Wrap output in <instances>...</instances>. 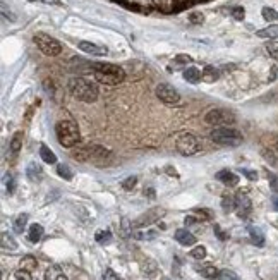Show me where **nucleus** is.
Here are the masks:
<instances>
[{"mask_svg":"<svg viewBox=\"0 0 278 280\" xmlns=\"http://www.w3.org/2000/svg\"><path fill=\"white\" fill-rule=\"evenodd\" d=\"M69 89L72 93V96L81 102L86 103H93L98 100L100 89L96 86V82L86 80V78H72L69 81Z\"/></svg>","mask_w":278,"mask_h":280,"instance_id":"1","label":"nucleus"},{"mask_svg":"<svg viewBox=\"0 0 278 280\" xmlns=\"http://www.w3.org/2000/svg\"><path fill=\"white\" fill-rule=\"evenodd\" d=\"M95 80L107 86H117L125 80V73L122 67L115 64H95Z\"/></svg>","mask_w":278,"mask_h":280,"instance_id":"2","label":"nucleus"},{"mask_svg":"<svg viewBox=\"0 0 278 280\" xmlns=\"http://www.w3.org/2000/svg\"><path fill=\"white\" fill-rule=\"evenodd\" d=\"M55 136L59 139V143L64 148H72L79 143L81 134H79V127L74 120L71 119H64L59 120L55 125Z\"/></svg>","mask_w":278,"mask_h":280,"instance_id":"3","label":"nucleus"},{"mask_svg":"<svg viewBox=\"0 0 278 280\" xmlns=\"http://www.w3.org/2000/svg\"><path fill=\"white\" fill-rule=\"evenodd\" d=\"M209 138L216 145L230 146V148H236V146H239L244 141L242 132H239L237 129L232 127H215L211 134H209Z\"/></svg>","mask_w":278,"mask_h":280,"instance_id":"4","label":"nucleus"},{"mask_svg":"<svg viewBox=\"0 0 278 280\" xmlns=\"http://www.w3.org/2000/svg\"><path fill=\"white\" fill-rule=\"evenodd\" d=\"M204 122L215 127H232L237 122L236 114L229 109H211L204 114Z\"/></svg>","mask_w":278,"mask_h":280,"instance_id":"5","label":"nucleus"},{"mask_svg":"<svg viewBox=\"0 0 278 280\" xmlns=\"http://www.w3.org/2000/svg\"><path fill=\"white\" fill-rule=\"evenodd\" d=\"M175 150L184 157H193L201 152V145L194 134H191V132H180L175 138Z\"/></svg>","mask_w":278,"mask_h":280,"instance_id":"6","label":"nucleus"},{"mask_svg":"<svg viewBox=\"0 0 278 280\" xmlns=\"http://www.w3.org/2000/svg\"><path fill=\"white\" fill-rule=\"evenodd\" d=\"M33 40L36 43V46L41 50V53H45V55H48V57H57V55H60V52H62V45H60L55 38L50 37V35H46V33H36Z\"/></svg>","mask_w":278,"mask_h":280,"instance_id":"7","label":"nucleus"},{"mask_svg":"<svg viewBox=\"0 0 278 280\" xmlns=\"http://www.w3.org/2000/svg\"><path fill=\"white\" fill-rule=\"evenodd\" d=\"M155 93H157L158 100H160V102H163L165 105H177V103L180 102L179 91H177L174 86L167 84V82H161V84H158L157 89H155Z\"/></svg>","mask_w":278,"mask_h":280,"instance_id":"8","label":"nucleus"},{"mask_svg":"<svg viewBox=\"0 0 278 280\" xmlns=\"http://www.w3.org/2000/svg\"><path fill=\"white\" fill-rule=\"evenodd\" d=\"M163 215H165L163 208H151V210H148L146 213H143L139 218H136V220L132 222V227H146V225L160 220Z\"/></svg>","mask_w":278,"mask_h":280,"instance_id":"9","label":"nucleus"},{"mask_svg":"<svg viewBox=\"0 0 278 280\" xmlns=\"http://www.w3.org/2000/svg\"><path fill=\"white\" fill-rule=\"evenodd\" d=\"M236 210H237V215H239L240 218H247L249 215H251L252 203H251V200H249L247 195L239 193V195L236 196Z\"/></svg>","mask_w":278,"mask_h":280,"instance_id":"10","label":"nucleus"},{"mask_svg":"<svg viewBox=\"0 0 278 280\" xmlns=\"http://www.w3.org/2000/svg\"><path fill=\"white\" fill-rule=\"evenodd\" d=\"M78 46L79 50H82L84 53H89V55H95V57H105L108 53L107 46L96 45V43H91V41H79Z\"/></svg>","mask_w":278,"mask_h":280,"instance_id":"11","label":"nucleus"},{"mask_svg":"<svg viewBox=\"0 0 278 280\" xmlns=\"http://www.w3.org/2000/svg\"><path fill=\"white\" fill-rule=\"evenodd\" d=\"M175 240L179 244H182V246H194L196 244V238L187 229H179L175 232Z\"/></svg>","mask_w":278,"mask_h":280,"instance_id":"12","label":"nucleus"},{"mask_svg":"<svg viewBox=\"0 0 278 280\" xmlns=\"http://www.w3.org/2000/svg\"><path fill=\"white\" fill-rule=\"evenodd\" d=\"M216 179H218L220 182H223L225 186H229V188L239 184V177L230 170H220L218 174H216Z\"/></svg>","mask_w":278,"mask_h":280,"instance_id":"13","label":"nucleus"},{"mask_svg":"<svg viewBox=\"0 0 278 280\" xmlns=\"http://www.w3.org/2000/svg\"><path fill=\"white\" fill-rule=\"evenodd\" d=\"M263 145L266 146V150H270L272 153L278 155V132H268L261 138Z\"/></svg>","mask_w":278,"mask_h":280,"instance_id":"14","label":"nucleus"},{"mask_svg":"<svg viewBox=\"0 0 278 280\" xmlns=\"http://www.w3.org/2000/svg\"><path fill=\"white\" fill-rule=\"evenodd\" d=\"M26 175H28V179L30 181H33V182H40L43 179V170H41V167H40L38 163H30L28 165V168H26Z\"/></svg>","mask_w":278,"mask_h":280,"instance_id":"15","label":"nucleus"},{"mask_svg":"<svg viewBox=\"0 0 278 280\" xmlns=\"http://www.w3.org/2000/svg\"><path fill=\"white\" fill-rule=\"evenodd\" d=\"M45 280H67V277L62 272V268L57 267V265H52V267L45 272Z\"/></svg>","mask_w":278,"mask_h":280,"instance_id":"16","label":"nucleus"},{"mask_svg":"<svg viewBox=\"0 0 278 280\" xmlns=\"http://www.w3.org/2000/svg\"><path fill=\"white\" fill-rule=\"evenodd\" d=\"M184 80L191 82V84H198V82L203 80V76H201L199 69H196V67H187V69L184 71Z\"/></svg>","mask_w":278,"mask_h":280,"instance_id":"17","label":"nucleus"},{"mask_svg":"<svg viewBox=\"0 0 278 280\" xmlns=\"http://www.w3.org/2000/svg\"><path fill=\"white\" fill-rule=\"evenodd\" d=\"M201 76H203L204 82H215V81H218L220 73H218V69H215L213 66H206L203 69V73H201Z\"/></svg>","mask_w":278,"mask_h":280,"instance_id":"18","label":"nucleus"},{"mask_svg":"<svg viewBox=\"0 0 278 280\" xmlns=\"http://www.w3.org/2000/svg\"><path fill=\"white\" fill-rule=\"evenodd\" d=\"M40 159H41L45 163H57V157L48 146H41L40 148Z\"/></svg>","mask_w":278,"mask_h":280,"instance_id":"19","label":"nucleus"},{"mask_svg":"<svg viewBox=\"0 0 278 280\" xmlns=\"http://www.w3.org/2000/svg\"><path fill=\"white\" fill-rule=\"evenodd\" d=\"M41 238H43V227L40 224H33L30 227V232H28V239H30L31 242H38Z\"/></svg>","mask_w":278,"mask_h":280,"instance_id":"20","label":"nucleus"},{"mask_svg":"<svg viewBox=\"0 0 278 280\" xmlns=\"http://www.w3.org/2000/svg\"><path fill=\"white\" fill-rule=\"evenodd\" d=\"M2 249L3 251H16L17 249V242L14 240V238L7 232L2 234Z\"/></svg>","mask_w":278,"mask_h":280,"instance_id":"21","label":"nucleus"},{"mask_svg":"<svg viewBox=\"0 0 278 280\" xmlns=\"http://www.w3.org/2000/svg\"><path fill=\"white\" fill-rule=\"evenodd\" d=\"M10 152H12V155H17L21 150V146H23V132H16V134L12 136V139H10Z\"/></svg>","mask_w":278,"mask_h":280,"instance_id":"22","label":"nucleus"},{"mask_svg":"<svg viewBox=\"0 0 278 280\" xmlns=\"http://www.w3.org/2000/svg\"><path fill=\"white\" fill-rule=\"evenodd\" d=\"M199 274L203 275L204 279H209V280L220 279V272H218V268L211 267V265H208V267H203V268H199Z\"/></svg>","mask_w":278,"mask_h":280,"instance_id":"23","label":"nucleus"},{"mask_svg":"<svg viewBox=\"0 0 278 280\" xmlns=\"http://www.w3.org/2000/svg\"><path fill=\"white\" fill-rule=\"evenodd\" d=\"M259 38H278V24H273V26H268L265 30H259L258 33Z\"/></svg>","mask_w":278,"mask_h":280,"instance_id":"24","label":"nucleus"},{"mask_svg":"<svg viewBox=\"0 0 278 280\" xmlns=\"http://www.w3.org/2000/svg\"><path fill=\"white\" fill-rule=\"evenodd\" d=\"M263 19L268 21V23H275L278 21V10L272 9V7H263Z\"/></svg>","mask_w":278,"mask_h":280,"instance_id":"25","label":"nucleus"},{"mask_svg":"<svg viewBox=\"0 0 278 280\" xmlns=\"http://www.w3.org/2000/svg\"><path fill=\"white\" fill-rule=\"evenodd\" d=\"M36 267H38V263H36V260L33 256H24L23 260H21V268H23V270L33 272V270H36Z\"/></svg>","mask_w":278,"mask_h":280,"instance_id":"26","label":"nucleus"},{"mask_svg":"<svg viewBox=\"0 0 278 280\" xmlns=\"http://www.w3.org/2000/svg\"><path fill=\"white\" fill-rule=\"evenodd\" d=\"M28 224V215L26 213H21L16 217V220H14V231L16 232H23L24 227H26Z\"/></svg>","mask_w":278,"mask_h":280,"instance_id":"27","label":"nucleus"},{"mask_svg":"<svg viewBox=\"0 0 278 280\" xmlns=\"http://www.w3.org/2000/svg\"><path fill=\"white\" fill-rule=\"evenodd\" d=\"M249 234H251V239H252V242H254L256 246H263V244H265V238H263V234H261V231H259V229L251 227V229H249Z\"/></svg>","mask_w":278,"mask_h":280,"instance_id":"28","label":"nucleus"},{"mask_svg":"<svg viewBox=\"0 0 278 280\" xmlns=\"http://www.w3.org/2000/svg\"><path fill=\"white\" fill-rule=\"evenodd\" d=\"M222 208L225 213H229V211L236 210V198H232V196H223L222 200Z\"/></svg>","mask_w":278,"mask_h":280,"instance_id":"29","label":"nucleus"},{"mask_svg":"<svg viewBox=\"0 0 278 280\" xmlns=\"http://www.w3.org/2000/svg\"><path fill=\"white\" fill-rule=\"evenodd\" d=\"M95 238H96V242H100V244H110L112 242L110 231H98Z\"/></svg>","mask_w":278,"mask_h":280,"instance_id":"30","label":"nucleus"},{"mask_svg":"<svg viewBox=\"0 0 278 280\" xmlns=\"http://www.w3.org/2000/svg\"><path fill=\"white\" fill-rule=\"evenodd\" d=\"M57 172H59L60 177H64L66 181H71V179H72V170L67 167V165H64V163L57 165Z\"/></svg>","mask_w":278,"mask_h":280,"instance_id":"31","label":"nucleus"},{"mask_svg":"<svg viewBox=\"0 0 278 280\" xmlns=\"http://www.w3.org/2000/svg\"><path fill=\"white\" fill-rule=\"evenodd\" d=\"M191 256H193L194 260H203V258H206V247L196 246L193 251H191Z\"/></svg>","mask_w":278,"mask_h":280,"instance_id":"32","label":"nucleus"},{"mask_svg":"<svg viewBox=\"0 0 278 280\" xmlns=\"http://www.w3.org/2000/svg\"><path fill=\"white\" fill-rule=\"evenodd\" d=\"M266 52L275 60H278V41H270L268 45H266Z\"/></svg>","mask_w":278,"mask_h":280,"instance_id":"33","label":"nucleus"},{"mask_svg":"<svg viewBox=\"0 0 278 280\" xmlns=\"http://www.w3.org/2000/svg\"><path fill=\"white\" fill-rule=\"evenodd\" d=\"M220 279H222V280H240L239 275H237L236 272H232V270H222V272H220Z\"/></svg>","mask_w":278,"mask_h":280,"instance_id":"34","label":"nucleus"},{"mask_svg":"<svg viewBox=\"0 0 278 280\" xmlns=\"http://www.w3.org/2000/svg\"><path fill=\"white\" fill-rule=\"evenodd\" d=\"M136 182H138V177H134V175H132V177H127L124 182H122V188H124L125 191H131V189L136 186Z\"/></svg>","mask_w":278,"mask_h":280,"instance_id":"35","label":"nucleus"},{"mask_svg":"<svg viewBox=\"0 0 278 280\" xmlns=\"http://www.w3.org/2000/svg\"><path fill=\"white\" fill-rule=\"evenodd\" d=\"M16 280H33L31 279V272L23 270V268H21L19 272H16Z\"/></svg>","mask_w":278,"mask_h":280,"instance_id":"36","label":"nucleus"},{"mask_svg":"<svg viewBox=\"0 0 278 280\" xmlns=\"http://www.w3.org/2000/svg\"><path fill=\"white\" fill-rule=\"evenodd\" d=\"M203 14L201 12H193V14H189V21L191 23H194V24H201L203 23Z\"/></svg>","mask_w":278,"mask_h":280,"instance_id":"37","label":"nucleus"},{"mask_svg":"<svg viewBox=\"0 0 278 280\" xmlns=\"http://www.w3.org/2000/svg\"><path fill=\"white\" fill-rule=\"evenodd\" d=\"M103 280H122L120 277H119L117 274H115L112 268H108V270H105V275H103Z\"/></svg>","mask_w":278,"mask_h":280,"instance_id":"38","label":"nucleus"},{"mask_svg":"<svg viewBox=\"0 0 278 280\" xmlns=\"http://www.w3.org/2000/svg\"><path fill=\"white\" fill-rule=\"evenodd\" d=\"M244 9H242V7H234V9H232V16L234 17H236V19L237 21H242L244 19Z\"/></svg>","mask_w":278,"mask_h":280,"instance_id":"39","label":"nucleus"},{"mask_svg":"<svg viewBox=\"0 0 278 280\" xmlns=\"http://www.w3.org/2000/svg\"><path fill=\"white\" fill-rule=\"evenodd\" d=\"M175 62L177 64H191V62H193V59H191L189 55H177Z\"/></svg>","mask_w":278,"mask_h":280,"instance_id":"40","label":"nucleus"},{"mask_svg":"<svg viewBox=\"0 0 278 280\" xmlns=\"http://www.w3.org/2000/svg\"><path fill=\"white\" fill-rule=\"evenodd\" d=\"M270 188L273 189V193H278V177L277 175H270Z\"/></svg>","mask_w":278,"mask_h":280,"instance_id":"41","label":"nucleus"},{"mask_svg":"<svg viewBox=\"0 0 278 280\" xmlns=\"http://www.w3.org/2000/svg\"><path fill=\"white\" fill-rule=\"evenodd\" d=\"M151 2H153L155 5L161 7V9H168V5H170V0H151Z\"/></svg>","mask_w":278,"mask_h":280,"instance_id":"42","label":"nucleus"},{"mask_svg":"<svg viewBox=\"0 0 278 280\" xmlns=\"http://www.w3.org/2000/svg\"><path fill=\"white\" fill-rule=\"evenodd\" d=\"M28 2H36V0H28ZM38 2L50 3V5H62V2H60V0H38Z\"/></svg>","mask_w":278,"mask_h":280,"instance_id":"43","label":"nucleus"},{"mask_svg":"<svg viewBox=\"0 0 278 280\" xmlns=\"http://www.w3.org/2000/svg\"><path fill=\"white\" fill-rule=\"evenodd\" d=\"M244 174H245V177H249L251 181H254V179H258V174L256 172H252V170H242Z\"/></svg>","mask_w":278,"mask_h":280,"instance_id":"44","label":"nucleus"},{"mask_svg":"<svg viewBox=\"0 0 278 280\" xmlns=\"http://www.w3.org/2000/svg\"><path fill=\"white\" fill-rule=\"evenodd\" d=\"M14 186H16V182H14V179H10V181L7 182V191H9V195L14 193Z\"/></svg>","mask_w":278,"mask_h":280,"instance_id":"45","label":"nucleus"},{"mask_svg":"<svg viewBox=\"0 0 278 280\" xmlns=\"http://www.w3.org/2000/svg\"><path fill=\"white\" fill-rule=\"evenodd\" d=\"M215 232H216V236H218L220 239H227V236L223 234L222 231H220V227H218V225H215Z\"/></svg>","mask_w":278,"mask_h":280,"instance_id":"46","label":"nucleus"},{"mask_svg":"<svg viewBox=\"0 0 278 280\" xmlns=\"http://www.w3.org/2000/svg\"><path fill=\"white\" fill-rule=\"evenodd\" d=\"M275 206H277V208H278V198H277V200H275Z\"/></svg>","mask_w":278,"mask_h":280,"instance_id":"47","label":"nucleus"},{"mask_svg":"<svg viewBox=\"0 0 278 280\" xmlns=\"http://www.w3.org/2000/svg\"><path fill=\"white\" fill-rule=\"evenodd\" d=\"M165 280H167V279H165Z\"/></svg>","mask_w":278,"mask_h":280,"instance_id":"48","label":"nucleus"}]
</instances>
